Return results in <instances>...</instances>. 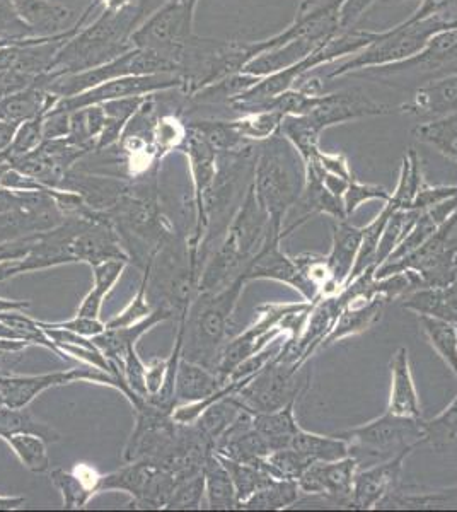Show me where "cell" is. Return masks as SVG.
Here are the masks:
<instances>
[{
	"mask_svg": "<svg viewBox=\"0 0 457 512\" xmlns=\"http://www.w3.org/2000/svg\"><path fill=\"white\" fill-rule=\"evenodd\" d=\"M444 30V23L434 16L422 21L406 19L398 26H394L393 30L374 31L371 43L364 50L355 53L352 59L340 65L338 69L331 70L328 79L350 76L359 70L384 67L411 59L427 47L432 36Z\"/></svg>",
	"mask_w": 457,
	"mask_h": 512,
	"instance_id": "3",
	"label": "cell"
},
{
	"mask_svg": "<svg viewBox=\"0 0 457 512\" xmlns=\"http://www.w3.org/2000/svg\"><path fill=\"white\" fill-rule=\"evenodd\" d=\"M377 2L379 0H345L342 11H340L342 30L353 28V24L357 23L372 6H376Z\"/></svg>",
	"mask_w": 457,
	"mask_h": 512,
	"instance_id": "47",
	"label": "cell"
},
{
	"mask_svg": "<svg viewBox=\"0 0 457 512\" xmlns=\"http://www.w3.org/2000/svg\"><path fill=\"white\" fill-rule=\"evenodd\" d=\"M343 4L345 0H302L294 21L282 33L265 40L267 50L301 38L324 41L335 35L342 30L340 11Z\"/></svg>",
	"mask_w": 457,
	"mask_h": 512,
	"instance_id": "8",
	"label": "cell"
},
{
	"mask_svg": "<svg viewBox=\"0 0 457 512\" xmlns=\"http://www.w3.org/2000/svg\"><path fill=\"white\" fill-rule=\"evenodd\" d=\"M65 219L47 193L0 190V241L47 233Z\"/></svg>",
	"mask_w": 457,
	"mask_h": 512,
	"instance_id": "5",
	"label": "cell"
},
{
	"mask_svg": "<svg viewBox=\"0 0 457 512\" xmlns=\"http://www.w3.org/2000/svg\"><path fill=\"white\" fill-rule=\"evenodd\" d=\"M289 448L296 449L299 453L314 461H338L352 456L350 444L340 436H321L314 432L301 431L292 437Z\"/></svg>",
	"mask_w": 457,
	"mask_h": 512,
	"instance_id": "25",
	"label": "cell"
},
{
	"mask_svg": "<svg viewBox=\"0 0 457 512\" xmlns=\"http://www.w3.org/2000/svg\"><path fill=\"white\" fill-rule=\"evenodd\" d=\"M359 466L355 456L338 461H316L302 473L297 483L304 495L324 497L340 506L350 507L353 478Z\"/></svg>",
	"mask_w": 457,
	"mask_h": 512,
	"instance_id": "10",
	"label": "cell"
},
{
	"mask_svg": "<svg viewBox=\"0 0 457 512\" xmlns=\"http://www.w3.org/2000/svg\"><path fill=\"white\" fill-rule=\"evenodd\" d=\"M101 477L98 470L86 463H79L74 470L55 468L50 472L52 483L64 497V507L67 511H79L89 504L94 495L99 494Z\"/></svg>",
	"mask_w": 457,
	"mask_h": 512,
	"instance_id": "16",
	"label": "cell"
},
{
	"mask_svg": "<svg viewBox=\"0 0 457 512\" xmlns=\"http://www.w3.org/2000/svg\"><path fill=\"white\" fill-rule=\"evenodd\" d=\"M128 263L123 260H106V262L91 265L93 268V289L87 292L82 299L81 306L77 309V315L101 320V309L106 297L115 289L116 282L122 279L123 272Z\"/></svg>",
	"mask_w": 457,
	"mask_h": 512,
	"instance_id": "22",
	"label": "cell"
},
{
	"mask_svg": "<svg viewBox=\"0 0 457 512\" xmlns=\"http://www.w3.org/2000/svg\"><path fill=\"white\" fill-rule=\"evenodd\" d=\"M284 115L273 110L251 111L246 113L241 120L232 123L234 130L238 132L241 139L256 140V142H265L273 135L278 134L280 123L284 120Z\"/></svg>",
	"mask_w": 457,
	"mask_h": 512,
	"instance_id": "35",
	"label": "cell"
},
{
	"mask_svg": "<svg viewBox=\"0 0 457 512\" xmlns=\"http://www.w3.org/2000/svg\"><path fill=\"white\" fill-rule=\"evenodd\" d=\"M219 456V454H217ZM220 461L224 463L227 472L231 475L232 483L236 487V495H238V506L241 502L249 499L251 495L258 492V490L267 487L273 480L270 473L265 472L260 465H251V463H239V461L229 460L224 456H219Z\"/></svg>",
	"mask_w": 457,
	"mask_h": 512,
	"instance_id": "32",
	"label": "cell"
},
{
	"mask_svg": "<svg viewBox=\"0 0 457 512\" xmlns=\"http://www.w3.org/2000/svg\"><path fill=\"white\" fill-rule=\"evenodd\" d=\"M457 197V185H440V187H432L427 181L423 183L422 188L418 190L415 202H413V210H427L434 205L444 202L447 198Z\"/></svg>",
	"mask_w": 457,
	"mask_h": 512,
	"instance_id": "42",
	"label": "cell"
},
{
	"mask_svg": "<svg viewBox=\"0 0 457 512\" xmlns=\"http://www.w3.org/2000/svg\"><path fill=\"white\" fill-rule=\"evenodd\" d=\"M336 436L350 444L352 456L357 458L359 465L362 460H389L405 449H417L425 444L423 419L401 417L391 412Z\"/></svg>",
	"mask_w": 457,
	"mask_h": 512,
	"instance_id": "4",
	"label": "cell"
},
{
	"mask_svg": "<svg viewBox=\"0 0 457 512\" xmlns=\"http://www.w3.org/2000/svg\"><path fill=\"white\" fill-rule=\"evenodd\" d=\"M304 185L306 166L289 140L280 134L265 140L256 154L253 188L261 209L278 231H287L285 217L299 204Z\"/></svg>",
	"mask_w": 457,
	"mask_h": 512,
	"instance_id": "1",
	"label": "cell"
},
{
	"mask_svg": "<svg viewBox=\"0 0 457 512\" xmlns=\"http://www.w3.org/2000/svg\"><path fill=\"white\" fill-rule=\"evenodd\" d=\"M149 297H147V272L142 275V282H140L139 291L135 294L134 299L130 301L127 308L123 309L122 313L113 316L110 321H106V328H123V326L135 325L139 321L145 320L147 316L151 315L154 311Z\"/></svg>",
	"mask_w": 457,
	"mask_h": 512,
	"instance_id": "38",
	"label": "cell"
},
{
	"mask_svg": "<svg viewBox=\"0 0 457 512\" xmlns=\"http://www.w3.org/2000/svg\"><path fill=\"white\" fill-rule=\"evenodd\" d=\"M178 482L174 487L173 494L169 497L168 504L164 509H200L203 497H205V477L203 470L198 472L183 473L176 475Z\"/></svg>",
	"mask_w": 457,
	"mask_h": 512,
	"instance_id": "36",
	"label": "cell"
},
{
	"mask_svg": "<svg viewBox=\"0 0 457 512\" xmlns=\"http://www.w3.org/2000/svg\"><path fill=\"white\" fill-rule=\"evenodd\" d=\"M29 306H31L29 301L0 297V313H6V311H24V309H28Z\"/></svg>",
	"mask_w": 457,
	"mask_h": 512,
	"instance_id": "52",
	"label": "cell"
},
{
	"mask_svg": "<svg viewBox=\"0 0 457 512\" xmlns=\"http://www.w3.org/2000/svg\"><path fill=\"white\" fill-rule=\"evenodd\" d=\"M301 489L296 480H273L249 499L241 502L238 509L244 511H282L294 506L301 499Z\"/></svg>",
	"mask_w": 457,
	"mask_h": 512,
	"instance_id": "26",
	"label": "cell"
},
{
	"mask_svg": "<svg viewBox=\"0 0 457 512\" xmlns=\"http://www.w3.org/2000/svg\"><path fill=\"white\" fill-rule=\"evenodd\" d=\"M169 359H159L154 357L151 362L147 364L145 369V384H147V393L149 396H154L161 391L166 381V374H168ZM147 396V398H149Z\"/></svg>",
	"mask_w": 457,
	"mask_h": 512,
	"instance_id": "46",
	"label": "cell"
},
{
	"mask_svg": "<svg viewBox=\"0 0 457 512\" xmlns=\"http://www.w3.org/2000/svg\"><path fill=\"white\" fill-rule=\"evenodd\" d=\"M145 369H147V364H144V361L140 359L137 347H130L125 357H123V379L128 384V388L137 393V395L142 396V398L149 396L147 384H145Z\"/></svg>",
	"mask_w": 457,
	"mask_h": 512,
	"instance_id": "41",
	"label": "cell"
},
{
	"mask_svg": "<svg viewBox=\"0 0 457 512\" xmlns=\"http://www.w3.org/2000/svg\"><path fill=\"white\" fill-rule=\"evenodd\" d=\"M457 6V0H422V4L418 7L413 16L408 21H422V19L434 18L442 12L449 11L452 7Z\"/></svg>",
	"mask_w": 457,
	"mask_h": 512,
	"instance_id": "48",
	"label": "cell"
},
{
	"mask_svg": "<svg viewBox=\"0 0 457 512\" xmlns=\"http://www.w3.org/2000/svg\"><path fill=\"white\" fill-rule=\"evenodd\" d=\"M307 386L302 388L299 383V369L277 355L244 384L236 393V398L249 412L265 414L284 408L290 402H297Z\"/></svg>",
	"mask_w": 457,
	"mask_h": 512,
	"instance_id": "6",
	"label": "cell"
},
{
	"mask_svg": "<svg viewBox=\"0 0 457 512\" xmlns=\"http://www.w3.org/2000/svg\"><path fill=\"white\" fill-rule=\"evenodd\" d=\"M437 222L430 217L429 212L427 210H420V216H418L417 222H415V226L411 227L410 233L406 236L403 241H401V245L396 248V250L391 253V256L388 258V262H393V260H398L401 256L408 255L411 251L417 250L420 246L427 241V239L432 236V234L437 231Z\"/></svg>",
	"mask_w": 457,
	"mask_h": 512,
	"instance_id": "40",
	"label": "cell"
},
{
	"mask_svg": "<svg viewBox=\"0 0 457 512\" xmlns=\"http://www.w3.org/2000/svg\"><path fill=\"white\" fill-rule=\"evenodd\" d=\"M40 239V234H31L24 238L9 239V241H0V263L7 260H21L31 253L36 243Z\"/></svg>",
	"mask_w": 457,
	"mask_h": 512,
	"instance_id": "43",
	"label": "cell"
},
{
	"mask_svg": "<svg viewBox=\"0 0 457 512\" xmlns=\"http://www.w3.org/2000/svg\"><path fill=\"white\" fill-rule=\"evenodd\" d=\"M418 216H420V210H394L393 216L389 217L388 224L384 227V233H382L379 246H377L376 263H374L376 270L381 267L382 263L388 262L391 253L408 236L411 227L415 226Z\"/></svg>",
	"mask_w": 457,
	"mask_h": 512,
	"instance_id": "33",
	"label": "cell"
},
{
	"mask_svg": "<svg viewBox=\"0 0 457 512\" xmlns=\"http://www.w3.org/2000/svg\"><path fill=\"white\" fill-rule=\"evenodd\" d=\"M203 477H205V497L207 507L212 511H232L238 509V495L232 483L231 475L219 456L210 453L203 463Z\"/></svg>",
	"mask_w": 457,
	"mask_h": 512,
	"instance_id": "21",
	"label": "cell"
},
{
	"mask_svg": "<svg viewBox=\"0 0 457 512\" xmlns=\"http://www.w3.org/2000/svg\"><path fill=\"white\" fill-rule=\"evenodd\" d=\"M331 229H333V243H331L330 255L326 256V262L330 265L336 286L343 289L350 280L353 265L359 255L364 227L353 226L348 219H343V221H333Z\"/></svg>",
	"mask_w": 457,
	"mask_h": 512,
	"instance_id": "17",
	"label": "cell"
},
{
	"mask_svg": "<svg viewBox=\"0 0 457 512\" xmlns=\"http://www.w3.org/2000/svg\"><path fill=\"white\" fill-rule=\"evenodd\" d=\"M24 506H26V497L0 495V511H19Z\"/></svg>",
	"mask_w": 457,
	"mask_h": 512,
	"instance_id": "51",
	"label": "cell"
},
{
	"mask_svg": "<svg viewBox=\"0 0 457 512\" xmlns=\"http://www.w3.org/2000/svg\"><path fill=\"white\" fill-rule=\"evenodd\" d=\"M394 111H400V106L384 105L360 89H348L340 93L323 94L318 106L307 113V118L323 134V130L335 125L360 118L382 117Z\"/></svg>",
	"mask_w": 457,
	"mask_h": 512,
	"instance_id": "9",
	"label": "cell"
},
{
	"mask_svg": "<svg viewBox=\"0 0 457 512\" xmlns=\"http://www.w3.org/2000/svg\"><path fill=\"white\" fill-rule=\"evenodd\" d=\"M313 463L314 461L309 460L296 449L284 448L272 451L258 465L277 480H296L297 482L302 473L306 472Z\"/></svg>",
	"mask_w": 457,
	"mask_h": 512,
	"instance_id": "34",
	"label": "cell"
},
{
	"mask_svg": "<svg viewBox=\"0 0 457 512\" xmlns=\"http://www.w3.org/2000/svg\"><path fill=\"white\" fill-rule=\"evenodd\" d=\"M415 449H405L389 460L379 461L374 465L357 470L353 478L352 499L350 509L371 511L379 506V502L401 485V472L406 458Z\"/></svg>",
	"mask_w": 457,
	"mask_h": 512,
	"instance_id": "11",
	"label": "cell"
},
{
	"mask_svg": "<svg viewBox=\"0 0 457 512\" xmlns=\"http://www.w3.org/2000/svg\"><path fill=\"white\" fill-rule=\"evenodd\" d=\"M314 161L323 168V171L326 173H330V175L340 176V178H345V180L352 181V169H350V164H348L347 158L340 154V152H324L319 149L318 154L314 156ZM311 159V161H313ZM309 163V161H307Z\"/></svg>",
	"mask_w": 457,
	"mask_h": 512,
	"instance_id": "44",
	"label": "cell"
},
{
	"mask_svg": "<svg viewBox=\"0 0 457 512\" xmlns=\"http://www.w3.org/2000/svg\"><path fill=\"white\" fill-rule=\"evenodd\" d=\"M400 111L420 122L457 113V72L422 84Z\"/></svg>",
	"mask_w": 457,
	"mask_h": 512,
	"instance_id": "13",
	"label": "cell"
},
{
	"mask_svg": "<svg viewBox=\"0 0 457 512\" xmlns=\"http://www.w3.org/2000/svg\"><path fill=\"white\" fill-rule=\"evenodd\" d=\"M287 231H278L272 224H268L267 236L256 255L249 260L244 267L246 280H275L280 284L289 286L290 289L299 292L304 301L316 303L319 294L313 284L307 280L301 267L297 265L294 256H289L282 251V239L287 238Z\"/></svg>",
	"mask_w": 457,
	"mask_h": 512,
	"instance_id": "7",
	"label": "cell"
},
{
	"mask_svg": "<svg viewBox=\"0 0 457 512\" xmlns=\"http://www.w3.org/2000/svg\"><path fill=\"white\" fill-rule=\"evenodd\" d=\"M437 18L444 23V26H446V30H452V28H457V6L452 7V9H449V11L442 12V14H439Z\"/></svg>",
	"mask_w": 457,
	"mask_h": 512,
	"instance_id": "53",
	"label": "cell"
},
{
	"mask_svg": "<svg viewBox=\"0 0 457 512\" xmlns=\"http://www.w3.org/2000/svg\"><path fill=\"white\" fill-rule=\"evenodd\" d=\"M248 284L244 270L229 286L209 294H197L183 325L181 359L214 371L220 350L229 340L232 318Z\"/></svg>",
	"mask_w": 457,
	"mask_h": 512,
	"instance_id": "2",
	"label": "cell"
},
{
	"mask_svg": "<svg viewBox=\"0 0 457 512\" xmlns=\"http://www.w3.org/2000/svg\"><path fill=\"white\" fill-rule=\"evenodd\" d=\"M11 434H36L43 437L47 443L60 441V434L53 429L52 425L35 419V415L29 412L28 407L12 408L2 403L0 405V439Z\"/></svg>",
	"mask_w": 457,
	"mask_h": 512,
	"instance_id": "28",
	"label": "cell"
},
{
	"mask_svg": "<svg viewBox=\"0 0 457 512\" xmlns=\"http://www.w3.org/2000/svg\"><path fill=\"white\" fill-rule=\"evenodd\" d=\"M321 43L323 41L309 40V38L289 41L285 45L273 47L267 50V52L261 53V55L251 60L243 70L246 74H251V76H270V74H275L278 70L287 69L290 65L297 64L302 59H306L307 55L314 52Z\"/></svg>",
	"mask_w": 457,
	"mask_h": 512,
	"instance_id": "20",
	"label": "cell"
},
{
	"mask_svg": "<svg viewBox=\"0 0 457 512\" xmlns=\"http://www.w3.org/2000/svg\"><path fill=\"white\" fill-rule=\"evenodd\" d=\"M418 323L430 347L457 379V325L430 316H420Z\"/></svg>",
	"mask_w": 457,
	"mask_h": 512,
	"instance_id": "27",
	"label": "cell"
},
{
	"mask_svg": "<svg viewBox=\"0 0 457 512\" xmlns=\"http://www.w3.org/2000/svg\"><path fill=\"white\" fill-rule=\"evenodd\" d=\"M12 453L18 456L21 465L33 473L50 472V456H48L47 441L36 434H11L2 437Z\"/></svg>",
	"mask_w": 457,
	"mask_h": 512,
	"instance_id": "30",
	"label": "cell"
},
{
	"mask_svg": "<svg viewBox=\"0 0 457 512\" xmlns=\"http://www.w3.org/2000/svg\"><path fill=\"white\" fill-rule=\"evenodd\" d=\"M391 198V193L386 188L379 187V185H369V183H362V181L353 178L348 185L347 192L343 195V204H345V212L347 217H352L357 210L371 200H381V202H388Z\"/></svg>",
	"mask_w": 457,
	"mask_h": 512,
	"instance_id": "39",
	"label": "cell"
},
{
	"mask_svg": "<svg viewBox=\"0 0 457 512\" xmlns=\"http://www.w3.org/2000/svg\"><path fill=\"white\" fill-rule=\"evenodd\" d=\"M413 134L446 158L457 161V113L422 122L415 127Z\"/></svg>",
	"mask_w": 457,
	"mask_h": 512,
	"instance_id": "29",
	"label": "cell"
},
{
	"mask_svg": "<svg viewBox=\"0 0 457 512\" xmlns=\"http://www.w3.org/2000/svg\"><path fill=\"white\" fill-rule=\"evenodd\" d=\"M24 274L23 258L21 260H7L0 263V286L7 280Z\"/></svg>",
	"mask_w": 457,
	"mask_h": 512,
	"instance_id": "49",
	"label": "cell"
},
{
	"mask_svg": "<svg viewBox=\"0 0 457 512\" xmlns=\"http://www.w3.org/2000/svg\"><path fill=\"white\" fill-rule=\"evenodd\" d=\"M222 386L224 383L209 367L181 359L176 371L174 402L176 407L185 403L198 402L220 390Z\"/></svg>",
	"mask_w": 457,
	"mask_h": 512,
	"instance_id": "19",
	"label": "cell"
},
{
	"mask_svg": "<svg viewBox=\"0 0 457 512\" xmlns=\"http://www.w3.org/2000/svg\"><path fill=\"white\" fill-rule=\"evenodd\" d=\"M296 403L290 402L289 405L278 408L275 412L253 415L256 431L265 437L272 451L289 448L292 437L301 431L296 419Z\"/></svg>",
	"mask_w": 457,
	"mask_h": 512,
	"instance_id": "23",
	"label": "cell"
},
{
	"mask_svg": "<svg viewBox=\"0 0 457 512\" xmlns=\"http://www.w3.org/2000/svg\"><path fill=\"white\" fill-rule=\"evenodd\" d=\"M423 429L425 444H429L435 451H442L454 443L457 437V396L442 414L427 422L423 420Z\"/></svg>",
	"mask_w": 457,
	"mask_h": 512,
	"instance_id": "37",
	"label": "cell"
},
{
	"mask_svg": "<svg viewBox=\"0 0 457 512\" xmlns=\"http://www.w3.org/2000/svg\"><path fill=\"white\" fill-rule=\"evenodd\" d=\"M423 183H425V180H423L422 161H420L418 152L411 147L408 154L403 158L398 187L391 193L389 202H393L398 209H413V202H415V197H417L418 190L422 188Z\"/></svg>",
	"mask_w": 457,
	"mask_h": 512,
	"instance_id": "31",
	"label": "cell"
},
{
	"mask_svg": "<svg viewBox=\"0 0 457 512\" xmlns=\"http://www.w3.org/2000/svg\"><path fill=\"white\" fill-rule=\"evenodd\" d=\"M174 313L166 306H157L151 315L135 325L123 326V328H105V332L99 333L93 338L94 344L103 354L122 367L123 357L130 347H137V342L145 333L151 332L154 326L162 321L173 318Z\"/></svg>",
	"mask_w": 457,
	"mask_h": 512,
	"instance_id": "14",
	"label": "cell"
},
{
	"mask_svg": "<svg viewBox=\"0 0 457 512\" xmlns=\"http://www.w3.org/2000/svg\"><path fill=\"white\" fill-rule=\"evenodd\" d=\"M400 2H406V0H379V4H400ZM410 2H420V0H410Z\"/></svg>",
	"mask_w": 457,
	"mask_h": 512,
	"instance_id": "55",
	"label": "cell"
},
{
	"mask_svg": "<svg viewBox=\"0 0 457 512\" xmlns=\"http://www.w3.org/2000/svg\"><path fill=\"white\" fill-rule=\"evenodd\" d=\"M154 470H156V466L149 461H132L116 472L103 475L101 483H99V492L120 490V492H127L132 497L130 501H137L145 494Z\"/></svg>",
	"mask_w": 457,
	"mask_h": 512,
	"instance_id": "24",
	"label": "cell"
},
{
	"mask_svg": "<svg viewBox=\"0 0 457 512\" xmlns=\"http://www.w3.org/2000/svg\"><path fill=\"white\" fill-rule=\"evenodd\" d=\"M2 403H4V398H2V393H0V405H2Z\"/></svg>",
	"mask_w": 457,
	"mask_h": 512,
	"instance_id": "56",
	"label": "cell"
},
{
	"mask_svg": "<svg viewBox=\"0 0 457 512\" xmlns=\"http://www.w3.org/2000/svg\"><path fill=\"white\" fill-rule=\"evenodd\" d=\"M253 415V412L243 408L215 443L214 453L229 460L251 465H258L261 460H265L268 454L272 453V449L265 441V437L256 431Z\"/></svg>",
	"mask_w": 457,
	"mask_h": 512,
	"instance_id": "12",
	"label": "cell"
},
{
	"mask_svg": "<svg viewBox=\"0 0 457 512\" xmlns=\"http://www.w3.org/2000/svg\"><path fill=\"white\" fill-rule=\"evenodd\" d=\"M24 350H0V371H12L23 361Z\"/></svg>",
	"mask_w": 457,
	"mask_h": 512,
	"instance_id": "50",
	"label": "cell"
},
{
	"mask_svg": "<svg viewBox=\"0 0 457 512\" xmlns=\"http://www.w3.org/2000/svg\"><path fill=\"white\" fill-rule=\"evenodd\" d=\"M52 326H60V328H67L70 332L79 333L82 337L94 338L99 333L105 332L106 325L101 320H94V318H87V316L76 315V318L67 321H57V323H50Z\"/></svg>",
	"mask_w": 457,
	"mask_h": 512,
	"instance_id": "45",
	"label": "cell"
},
{
	"mask_svg": "<svg viewBox=\"0 0 457 512\" xmlns=\"http://www.w3.org/2000/svg\"><path fill=\"white\" fill-rule=\"evenodd\" d=\"M456 263H457V255H456Z\"/></svg>",
	"mask_w": 457,
	"mask_h": 512,
	"instance_id": "57",
	"label": "cell"
},
{
	"mask_svg": "<svg viewBox=\"0 0 457 512\" xmlns=\"http://www.w3.org/2000/svg\"><path fill=\"white\" fill-rule=\"evenodd\" d=\"M388 412L401 417L422 419V405L411 374L408 349L400 347L391 359V391Z\"/></svg>",
	"mask_w": 457,
	"mask_h": 512,
	"instance_id": "15",
	"label": "cell"
},
{
	"mask_svg": "<svg viewBox=\"0 0 457 512\" xmlns=\"http://www.w3.org/2000/svg\"><path fill=\"white\" fill-rule=\"evenodd\" d=\"M403 308L457 325V282L449 286L420 287L401 299Z\"/></svg>",
	"mask_w": 457,
	"mask_h": 512,
	"instance_id": "18",
	"label": "cell"
},
{
	"mask_svg": "<svg viewBox=\"0 0 457 512\" xmlns=\"http://www.w3.org/2000/svg\"><path fill=\"white\" fill-rule=\"evenodd\" d=\"M28 342L23 340H11V338H0V350H26Z\"/></svg>",
	"mask_w": 457,
	"mask_h": 512,
	"instance_id": "54",
	"label": "cell"
}]
</instances>
